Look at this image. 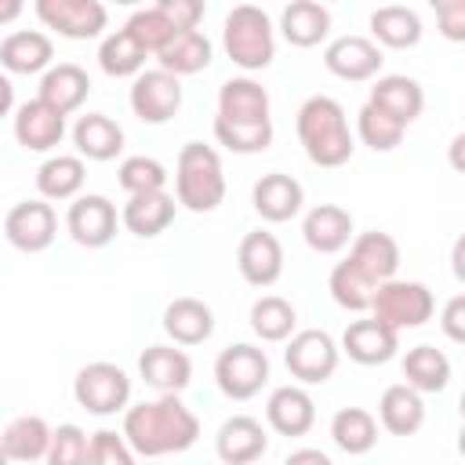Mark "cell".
<instances>
[{"mask_svg":"<svg viewBox=\"0 0 465 465\" xmlns=\"http://www.w3.org/2000/svg\"><path fill=\"white\" fill-rule=\"evenodd\" d=\"M47 443H51V425L40 414H18L7 421L0 447L7 454V461H44L47 458Z\"/></svg>","mask_w":465,"mask_h":465,"instance_id":"31","label":"cell"},{"mask_svg":"<svg viewBox=\"0 0 465 465\" xmlns=\"http://www.w3.org/2000/svg\"><path fill=\"white\" fill-rule=\"evenodd\" d=\"M302 461H312V465H331V458L316 447H305V450H291L287 454V465H302Z\"/></svg>","mask_w":465,"mask_h":465,"instance_id":"50","label":"cell"},{"mask_svg":"<svg viewBox=\"0 0 465 465\" xmlns=\"http://www.w3.org/2000/svg\"><path fill=\"white\" fill-rule=\"evenodd\" d=\"M371 33L381 47L407 51V47H418V40H421V18H418V11L403 7V4H385L371 15Z\"/></svg>","mask_w":465,"mask_h":465,"instance_id":"34","label":"cell"},{"mask_svg":"<svg viewBox=\"0 0 465 465\" xmlns=\"http://www.w3.org/2000/svg\"><path fill=\"white\" fill-rule=\"evenodd\" d=\"M124 440L134 458H163L182 454L200 440V418L182 403L178 392H160L156 400H142L124 407Z\"/></svg>","mask_w":465,"mask_h":465,"instance_id":"1","label":"cell"},{"mask_svg":"<svg viewBox=\"0 0 465 465\" xmlns=\"http://www.w3.org/2000/svg\"><path fill=\"white\" fill-rule=\"evenodd\" d=\"M400 367H403L407 385L418 389L421 396L425 392H443L447 381H450V360L436 345H414V349H407V356H403Z\"/></svg>","mask_w":465,"mask_h":465,"instance_id":"35","label":"cell"},{"mask_svg":"<svg viewBox=\"0 0 465 465\" xmlns=\"http://www.w3.org/2000/svg\"><path fill=\"white\" fill-rule=\"evenodd\" d=\"M145 58H149V51L138 47L127 29H116V33L102 36V44H98V65H102V73L113 76V80L138 76V73L145 69Z\"/></svg>","mask_w":465,"mask_h":465,"instance_id":"38","label":"cell"},{"mask_svg":"<svg viewBox=\"0 0 465 465\" xmlns=\"http://www.w3.org/2000/svg\"><path fill=\"white\" fill-rule=\"evenodd\" d=\"M84 178H87V167H84V156H47L36 171V189L44 200H73L80 196L84 189Z\"/></svg>","mask_w":465,"mask_h":465,"instance_id":"36","label":"cell"},{"mask_svg":"<svg viewBox=\"0 0 465 465\" xmlns=\"http://www.w3.org/2000/svg\"><path fill=\"white\" fill-rule=\"evenodd\" d=\"M371 316H378L381 323H389L392 331H407V327H421L432 320L436 312V298L425 283L418 280H381L371 294Z\"/></svg>","mask_w":465,"mask_h":465,"instance_id":"5","label":"cell"},{"mask_svg":"<svg viewBox=\"0 0 465 465\" xmlns=\"http://www.w3.org/2000/svg\"><path fill=\"white\" fill-rule=\"evenodd\" d=\"M15 109V84L7 73H0V116H7Z\"/></svg>","mask_w":465,"mask_h":465,"instance_id":"51","label":"cell"},{"mask_svg":"<svg viewBox=\"0 0 465 465\" xmlns=\"http://www.w3.org/2000/svg\"><path fill=\"white\" fill-rule=\"evenodd\" d=\"M265 421L280 436H305L316 425V403L305 385H280L265 400Z\"/></svg>","mask_w":465,"mask_h":465,"instance_id":"18","label":"cell"},{"mask_svg":"<svg viewBox=\"0 0 465 465\" xmlns=\"http://www.w3.org/2000/svg\"><path fill=\"white\" fill-rule=\"evenodd\" d=\"M236 269L251 287H272L283 276V247L272 232L254 229L236 247Z\"/></svg>","mask_w":465,"mask_h":465,"instance_id":"16","label":"cell"},{"mask_svg":"<svg viewBox=\"0 0 465 465\" xmlns=\"http://www.w3.org/2000/svg\"><path fill=\"white\" fill-rule=\"evenodd\" d=\"M91 94V76L87 69H80L76 62H58V65H47L44 76H40V94L47 105H54L58 113H76Z\"/></svg>","mask_w":465,"mask_h":465,"instance_id":"22","label":"cell"},{"mask_svg":"<svg viewBox=\"0 0 465 465\" xmlns=\"http://www.w3.org/2000/svg\"><path fill=\"white\" fill-rule=\"evenodd\" d=\"M327 287H331V298H334L341 309H349V312H367V309H371V294H374L378 283H374L352 258H345V262H338V265L331 269Z\"/></svg>","mask_w":465,"mask_h":465,"instance_id":"39","label":"cell"},{"mask_svg":"<svg viewBox=\"0 0 465 465\" xmlns=\"http://www.w3.org/2000/svg\"><path fill=\"white\" fill-rule=\"evenodd\" d=\"M378 421L389 436H414L425 425V400L407 381H396L378 400Z\"/></svg>","mask_w":465,"mask_h":465,"instance_id":"24","label":"cell"},{"mask_svg":"<svg viewBox=\"0 0 465 465\" xmlns=\"http://www.w3.org/2000/svg\"><path fill=\"white\" fill-rule=\"evenodd\" d=\"M131 113L142 124H167L178 109H182V76L167 73V69H142L131 84Z\"/></svg>","mask_w":465,"mask_h":465,"instance_id":"9","label":"cell"},{"mask_svg":"<svg viewBox=\"0 0 465 465\" xmlns=\"http://www.w3.org/2000/svg\"><path fill=\"white\" fill-rule=\"evenodd\" d=\"M138 374L156 392H182L193 381V360L185 349L174 345H149L138 356Z\"/></svg>","mask_w":465,"mask_h":465,"instance_id":"21","label":"cell"},{"mask_svg":"<svg viewBox=\"0 0 465 465\" xmlns=\"http://www.w3.org/2000/svg\"><path fill=\"white\" fill-rule=\"evenodd\" d=\"M320 4H327V0H320Z\"/></svg>","mask_w":465,"mask_h":465,"instance_id":"55","label":"cell"},{"mask_svg":"<svg viewBox=\"0 0 465 465\" xmlns=\"http://www.w3.org/2000/svg\"><path fill=\"white\" fill-rule=\"evenodd\" d=\"M163 331L174 345H203L214 334V312L200 298H174L163 309Z\"/></svg>","mask_w":465,"mask_h":465,"instance_id":"28","label":"cell"},{"mask_svg":"<svg viewBox=\"0 0 465 465\" xmlns=\"http://www.w3.org/2000/svg\"><path fill=\"white\" fill-rule=\"evenodd\" d=\"M174 29H200L203 15H207V4L203 0H156L153 4Z\"/></svg>","mask_w":465,"mask_h":465,"instance_id":"47","label":"cell"},{"mask_svg":"<svg viewBox=\"0 0 465 465\" xmlns=\"http://www.w3.org/2000/svg\"><path fill=\"white\" fill-rule=\"evenodd\" d=\"M298 142L305 149V156L316 167H341L352 160V131H349V116L341 109V102H334L331 94H312L302 102L298 109Z\"/></svg>","mask_w":465,"mask_h":465,"instance_id":"2","label":"cell"},{"mask_svg":"<svg viewBox=\"0 0 465 465\" xmlns=\"http://www.w3.org/2000/svg\"><path fill=\"white\" fill-rule=\"evenodd\" d=\"M73 145L84 160H98V163L116 160L124 149V127L105 113H87L73 127Z\"/></svg>","mask_w":465,"mask_h":465,"instance_id":"29","label":"cell"},{"mask_svg":"<svg viewBox=\"0 0 465 465\" xmlns=\"http://www.w3.org/2000/svg\"><path fill=\"white\" fill-rule=\"evenodd\" d=\"M338 360H341V349L338 341L320 331V327H309V331H294L287 349H283V363L291 371V378H298L302 385H323L334 378L338 371Z\"/></svg>","mask_w":465,"mask_h":465,"instance_id":"8","label":"cell"},{"mask_svg":"<svg viewBox=\"0 0 465 465\" xmlns=\"http://www.w3.org/2000/svg\"><path fill=\"white\" fill-rule=\"evenodd\" d=\"M214 450L225 465H251L269 450V432L251 414H232L214 432Z\"/></svg>","mask_w":465,"mask_h":465,"instance_id":"15","label":"cell"},{"mask_svg":"<svg viewBox=\"0 0 465 465\" xmlns=\"http://www.w3.org/2000/svg\"><path fill=\"white\" fill-rule=\"evenodd\" d=\"M4 236H7L11 247H18L25 254H40L58 236V214H54V207L44 196L40 200H22V203H15L7 211Z\"/></svg>","mask_w":465,"mask_h":465,"instance_id":"11","label":"cell"},{"mask_svg":"<svg viewBox=\"0 0 465 465\" xmlns=\"http://www.w3.org/2000/svg\"><path fill=\"white\" fill-rule=\"evenodd\" d=\"M403 124L396 116H389L385 109H378L374 102H367L360 113H356V134L367 149L374 153H392L400 142H403Z\"/></svg>","mask_w":465,"mask_h":465,"instance_id":"42","label":"cell"},{"mask_svg":"<svg viewBox=\"0 0 465 465\" xmlns=\"http://www.w3.org/2000/svg\"><path fill=\"white\" fill-rule=\"evenodd\" d=\"M109 4H120V7H138V4H145V0H109Z\"/></svg>","mask_w":465,"mask_h":465,"instance_id":"53","label":"cell"},{"mask_svg":"<svg viewBox=\"0 0 465 465\" xmlns=\"http://www.w3.org/2000/svg\"><path fill=\"white\" fill-rule=\"evenodd\" d=\"M36 18L65 40H94L102 36L109 11L102 0H36Z\"/></svg>","mask_w":465,"mask_h":465,"instance_id":"10","label":"cell"},{"mask_svg":"<svg viewBox=\"0 0 465 465\" xmlns=\"http://www.w3.org/2000/svg\"><path fill=\"white\" fill-rule=\"evenodd\" d=\"M349 258H352V262H356V265H360L374 283H381V280L396 276V269H400V243H396L389 232L371 229V232L352 236Z\"/></svg>","mask_w":465,"mask_h":465,"instance_id":"33","label":"cell"},{"mask_svg":"<svg viewBox=\"0 0 465 465\" xmlns=\"http://www.w3.org/2000/svg\"><path fill=\"white\" fill-rule=\"evenodd\" d=\"M381 47L367 36H338L327 44L323 51V65L338 76V80H349V84H360V80H374L381 73Z\"/></svg>","mask_w":465,"mask_h":465,"instance_id":"14","label":"cell"},{"mask_svg":"<svg viewBox=\"0 0 465 465\" xmlns=\"http://www.w3.org/2000/svg\"><path fill=\"white\" fill-rule=\"evenodd\" d=\"M87 461H94V465H131L134 461V450L124 440V432L98 429L87 440Z\"/></svg>","mask_w":465,"mask_h":465,"instance_id":"46","label":"cell"},{"mask_svg":"<svg viewBox=\"0 0 465 465\" xmlns=\"http://www.w3.org/2000/svg\"><path fill=\"white\" fill-rule=\"evenodd\" d=\"M429 7L436 11L440 33L450 44H461L465 40V0H429Z\"/></svg>","mask_w":465,"mask_h":465,"instance_id":"48","label":"cell"},{"mask_svg":"<svg viewBox=\"0 0 465 465\" xmlns=\"http://www.w3.org/2000/svg\"><path fill=\"white\" fill-rule=\"evenodd\" d=\"M174 200L193 214H211L225 200L222 156L203 142H185L174 160Z\"/></svg>","mask_w":465,"mask_h":465,"instance_id":"3","label":"cell"},{"mask_svg":"<svg viewBox=\"0 0 465 465\" xmlns=\"http://www.w3.org/2000/svg\"><path fill=\"white\" fill-rule=\"evenodd\" d=\"M214 138L229 153H265L272 145V116L269 120H222L214 116Z\"/></svg>","mask_w":465,"mask_h":465,"instance_id":"41","label":"cell"},{"mask_svg":"<svg viewBox=\"0 0 465 465\" xmlns=\"http://www.w3.org/2000/svg\"><path fill=\"white\" fill-rule=\"evenodd\" d=\"M440 323H443V334H447L450 341H465V294H454V298L443 305Z\"/></svg>","mask_w":465,"mask_h":465,"instance_id":"49","label":"cell"},{"mask_svg":"<svg viewBox=\"0 0 465 465\" xmlns=\"http://www.w3.org/2000/svg\"><path fill=\"white\" fill-rule=\"evenodd\" d=\"M222 120H269V91L251 76H232L218 91Z\"/></svg>","mask_w":465,"mask_h":465,"instance_id":"32","label":"cell"},{"mask_svg":"<svg viewBox=\"0 0 465 465\" xmlns=\"http://www.w3.org/2000/svg\"><path fill=\"white\" fill-rule=\"evenodd\" d=\"M73 396L76 403L87 411V414H98V418H109V414H120L127 403H131V378L124 367L109 363V360H94V363H84L73 378Z\"/></svg>","mask_w":465,"mask_h":465,"instance_id":"6","label":"cell"},{"mask_svg":"<svg viewBox=\"0 0 465 465\" xmlns=\"http://www.w3.org/2000/svg\"><path fill=\"white\" fill-rule=\"evenodd\" d=\"M280 33L291 47H316L331 33V11L320 0H291L280 15Z\"/></svg>","mask_w":465,"mask_h":465,"instance_id":"26","label":"cell"},{"mask_svg":"<svg viewBox=\"0 0 465 465\" xmlns=\"http://www.w3.org/2000/svg\"><path fill=\"white\" fill-rule=\"evenodd\" d=\"M302 236L316 254H338L352 240V214L338 203H320L305 214Z\"/></svg>","mask_w":465,"mask_h":465,"instance_id":"23","label":"cell"},{"mask_svg":"<svg viewBox=\"0 0 465 465\" xmlns=\"http://www.w3.org/2000/svg\"><path fill=\"white\" fill-rule=\"evenodd\" d=\"M211 54H214V47L200 29H178L156 51V62H160V69H167L174 76H193V73H203L211 65Z\"/></svg>","mask_w":465,"mask_h":465,"instance_id":"30","label":"cell"},{"mask_svg":"<svg viewBox=\"0 0 465 465\" xmlns=\"http://www.w3.org/2000/svg\"><path fill=\"white\" fill-rule=\"evenodd\" d=\"M25 11V0H0V25H11Z\"/></svg>","mask_w":465,"mask_h":465,"instance_id":"52","label":"cell"},{"mask_svg":"<svg viewBox=\"0 0 465 465\" xmlns=\"http://www.w3.org/2000/svg\"><path fill=\"white\" fill-rule=\"evenodd\" d=\"M251 203H254V211H258L265 222L280 225V222H291V218L302 211L305 189H302L298 178H291V174H283V171H272V174H262V178L254 182Z\"/></svg>","mask_w":465,"mask_h":465,"instance_id":"19","label":"cell"},{"mask_svg":"<svg viewBox=\"0 0 465 465\" xmlns=\"http://www.w3.org/2000/svg\"><path fill=\"white\" fill-rule=\"evenodd\" d=\"M65 134V113L47 105L44 98L22 102L15 113V138L29 153H51Z\"/></svg>","mask_w":465,"mask_h":465,"instance_id":"17","label":"cell"},{"mask_svg":"<svg viewBox=\"0 0 465 465\" xmlns=\"http://www.w3.org/2000/svg\"><path fill=\"white\" fill-rule=\"evenodd\" d=\"M51 58H54V44L40 29H18V33L4 36V44H0V65L18 76L44 73L51 65Z\"/></svg>","mask_w":465,"mask_h":465,"instance_id":"25","label":"cell"},{"mask_svg":"<svg viewBox=\"0 0 465 465\" xmlns=\"http://www.w3.org/2000/svg\"><path fill=\"white\" fill-rule=\"evenodd\" d=\"M174 211H178V200L167 189L131 193L127 203H124V211H120V222H124L127 232H134L142 240H153V236H160L174 222Z\"/></svg>","mask_w":465,"mask_h":465,"instance_id":"20","label":"cell"},{"mask_svg":"<svg viewBox=\"0 0 465 465\" xmlns=\"http://www.w3.org/2000/svg\"><path fill=\"white\" fill-rule=\"evenodd\" d=\"M331 440L341 454H367L374 443H378V421L371 411L363 407H341L334 418H331Z\"/></svg>","mask_w":465,"mask_h":465,"instance_id":"37","label":"cell"},{"mask_svg":"<svg viewBox=\"0 0 465 465\" xmlns=\"http://www.w3.org/2000/svg\"><path fill=\"white\" fill-rule=\"evenodd\" d=\"M400 349V331H392L389 323H381L378 316H367V320H352L341 334V352L352 360V363H363V367H378V363H389Z\"/></svg>","mask_w":465,"mask_h":465,"instance_id":"13","label":"cell"},{"mask_svg":"<svg viewBox=\"0 0 465 465\" xmlns=\"http://www.w3.org/2000/svg\"><path fill=\"white\" fill-rule=\"evenodd\" d=\"M4 461H7V454H4V447H0V465H4Z\"/></svg>","mask_w":465,"mask_h":465,"instance_id":"54","label":"cell"},{"mask_svg":"<svg viewBox=\"0 0 465 465\" xmlns=\"http://www.w3.org/2000/svg\"><path fill=\"white\" fill-rule=\"evenodd\" d=\"M378 109H385L389 116H396L403 127L414 124L425 109V91L414 76H403V73H392V76H378L374 87H371V98Z\"/></svg>","mask_w":465,"mask_h":465,"instance_id":"27","label":"cell"},{"mask_svg":"<svg viewBox=\"0 0 465 465\" xmlns=\"http://www.w3.org/2000/svg\"><path fill=\"white\" fill-rule=\"evenodd\" d=\"M65 229L80 247L98 251L116 236V203L102 193H80L65 211Z\"/></svg>","mask_w":465,"mask_h":465,"instance_id":"12","label":"cell"},{"mask_svg":"<svg viewBox=\"0 0 465 465\" xmlns=\"http://www.w3.org/2000/svg\"><path fill=\"white\" fill-rule=\"evenodd\" d=\"M222 44H225V54L232 58V65H240L243 73H258V69L272 65V58H276L272 18L258 4H236L225 18Z\"/></svg>","mask_w":465,"mask_h":465,"instance_id":"4","label":"cell"},{"mask_svg":"<svg viewBox=\"0 0 465 465\" xmlns=\"http://www.w3.org/2000/svg\"><path fill=\"white\" fill-rule=\"evenodd\" d=\"M51 465H80L87 461V432L73 421L51 429V443H47V458Z\"/></svg>","mask_w":465,"mask_h":465,"instance_id":"45","label":"cell"},{"mask_svg":"<svg viewBox=\"0 0 465 465\" xmlns=\"http://www.w3.org/2000/svg\"><path fill=\"white\" fill-rule=\"evenodd\" d=\"M214 381L222 389V396L229 400H251L262 392V385L269 381V356L265 349L251 345V341H236L229 349L218 352L214 360Z\"/></svg>","mask_w":465,"mask_h":465,"instance_id":"7","label":"cell"},{"mask_svg":"<svg viewBox=\"0 0 465 465\" xmlns=\"http://www.w3.org/2000/svg\"><path fill=\"white\" fill-rule=\"evenodd\" d=\"M298 327V312L287 298L280 294H262L254 305H251V331L262 338V341H287Z\"/></svg>","mask_w":465,"mask_h":465,"instance_id":"40","label":"cell"},{"mask_svg":"<svg viewBox=\"0 0 465 465\" xmlns=\"http://www.w3.org/2000/svg\"><path fill=\"white\" fill-rule=\"evenodd\" d=\"M116 182L127 196L131 193H153V189L167 185V167L156 156H127L116 171Z\"/></svg>","mask_w":465,"mask_h":465,"instance_id":"43","label":"cell"},{"mask_svg":"<svg viewBox=\"0 0 465 465\" xmlns=\"http://www.w3.org/2000/svg\"><path fill=\"white\" fill-rule=\"evenodd\" d=\"M124 29H127V33L134 36V44H138V47H145L149 54H156V51H160L174 33H178V29H174V25H171L156 7H138V11L127 18V25H124Z\"/></svg>","mask_w":465,"mask_h":465,"instance_id":"44","label":"cell"}]
</instances>
